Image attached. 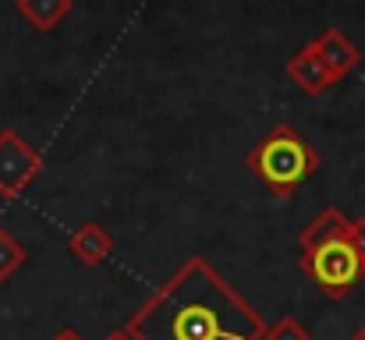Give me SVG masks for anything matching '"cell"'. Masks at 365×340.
<instances>
[{
	"label": "cell",
	"instance_id": "1",
	"mask_svg": "<svg viewBox=\"0 0 365 340\" xmlns=\"http://www.w3.org/2000/svg\"><path fill=\"white\" fill-rule=\"evenodd\" d=\"M131 340H262L266 323L202 259H185L124 323Z\"/></svg>",
	"mask_w": 365,
	"mask_h": 340
},
{
	"label": "cell",
	"instance_id": "2",
	"mask_svg": "<svg viewBox=\"0 0 365 340\" xmlns=\"http://www.w3.org/2000/svg\"><path fill=\"white\" fill-rule=\"evenodd\" d=\"M245 163L277 199H287L319 170V153L291 124H277L262 142H255Z\"/></svg>",
	"mask_w": 365,
	"mask_h": 340
},
{
	"label": "cell",
	"instance_id": "3",
	"mask_svg": "<svg viewBox=\"0 0 365 340\" xmlns=\"http://www.w3.org/2000/svg\"><path fill=\"white\" fill-rule=\"evenodd\" d=\"M298 266L302 273L334 302L348 298L355 291V284L365 277L362 259L355 255V248L348 244V237H334V241H323L316 248H302L298 255Z\"/></svg>",
	"mask_w": 365,
	"mask_h": 340
},
{
	"label": "cell",
	"instance_id": "4",
	"mask_svg": "<svg viewBox=\"0 0 365 340\" xmlns=\"http://www.w3.org/2000/svg\"><path fill=\"white\" fill-rule=\"evenodd\" d=\"M43 174V156L11 128L0 131V199H21V192Z\"/></svg>",
	"mask_w": 365,
	"mask_h": 340
},
{
	"label": "cell",
	"instance_id": "5",
	"mask_svg": "<svg viewBox=\"0 0 365 340\" xmlns=\"http://www.w3.org/2000/svg\"><path fill=\"white\" fill-rule=\"evenodd\" d=\"M312 50L319 53V61L327 64V71H330L334 82L348 78V75L359 68V61H362L359 46H355L341 29H327L323 36H316V39H312Z\"/></svg>",
	"mask_w": 365,
	"mask_h": 340
},
{
	"label": "cell",
	"instance_id": "6",
	"mask_svg": "<svg viewBox=\"0 0 365 340\" xmlns=\"http://www.w3.org/2000/svg\"><path fill=\"white\" fill-rule=\"evenodd\" d=\"M287 78H291L305 96H323V93L334 86V78H330L327 64L319 61V53L312 50V43H305V46L287 61Z\"/></svg>",
	"mask_w": 365,
	"mask_h": 340
},
{
	"label": "cell",
	"instance_id": "7",
	"mask_svg": "<svg viewBox=\"0 0 365 340\" xmlns=\"http://www.w3.org/2000/svg\"><path fill=\"white\" fill-rule=\"evenodd\" d=\"M68 248H71V255H75L82 266H100V262H107V259L114 255V237L96 224V220H89V224H82L68 237Z\"/></svg>",
	"mask_w": 365,
	"mask_h": 340
},
{
	"label": "cell",
	"instance_id": "8",
	"mask_svg": "<svg viewBox=\"0 0 365 340\" xmlns=\"http://www.w3.org/2000/svg\"><path fill=\"white\" fill-rule=\"evenodd\" d=\"M14 7L36 32H53L68 18L71 0H14Z\"/></svg>",
	"mask_w": 365,
	"mask_h": 340
},
{
	"label": "cell",
	"instance_id": "9",
	"mask_svg": "<svg viewBox=\"0 0 365 340\" xmlns=\"http://www.w3.org/2000/svg\"><path fill=\"white\" fill-rule=\"evenodd\" d=\"M344 230H348V217H344L337 206H327L312 224L298 234V252H302V248H316V244H323V241H334V237H341Z\"/></svg>",
	"mask_w": 365,
	"mask_h": 340
},
{
	"label": "cell",
	"instance_id": "10",
	"mask_svg": "<svg viewBox=\"0 0 365 340\" xmlns=\"http://www.w3.org/2000/svg\"><path fill=\"white\" fill-rule=\"evenodd\" d=\"M25 248H21V241L7 230V227H0V284H7L21 266H25Z\"/></svg>",
	"mask_w": 365,
	"mask_h": 340
},
{
	"label": "cell",
	"instance_id": "11",
	"mask_svg": "<svg viewBox=\"0 0 365 340\" xmlns=\"http://www.w3.org/2000/svg\"><path fill=\"white\" fill-rule=\"evenodd\" d=\"M262 340H312V337H309V330H305L294 316H284V319H277L273 326H266Z\"/></svg>",
	"mask_w": 365,
	"mask_h": 340
},
{
	"label": "cell",
	"instance_id": "12",
	"mask_svg": "<svg viewBox=\"0 0 365 340\" xmlns=\"http://www.w3.org/2000/svg\"><path fill=\"white\" fill-rule=\"evenodd\" d=\"M344 237H348V244L355 248V255L362 259V266H365V217H359V220H348Z\"/></svg>",
	"mask_w": 365,
	"mask_h": 340
},
{
	"label": "cell",
	"instance_id": "13",
	"mask_svg": "<svg viewBox=\"0 0 365 340\" xmlns=\"http://www.w3.org/2000/svg\"><path fill=\"white\" fill-rule=\"evenodd\" d=\"M53 340H86V337H82V334H75V330H61Z\"/></svg>",
	"mask_w": 365,
	"mask_h": 340
},
{
	"label": "cell",
	"instance_id": "14",
	"mask_svg": "<svg viewBox=\"0 0 365 340\" xmlns=\"http://www.w3.org/2000/svg\"><path fill=\"white\" fill-rule=\"evenodd\" d=\"M107 340H131V337H128L124 330H114V334H110V337H107Z\"/></svg>",
	"mask_w": 365,
	"mask_h": 340
},
{
	"label": "cell",
	"instance_id": "15",
	"mask_svg": "<svg viewBox=\"0 0 365 340\" xmlns=\"http://www.w3.org/2000/svg\"><path fill=\"white\" fill-rule=\"evenodd\" d=\"M348 340H365V326H362V330H355V334H351Z\"/></svg>",
	"mask_w": 365,
	"mask_h": 340
}]
</instances>
